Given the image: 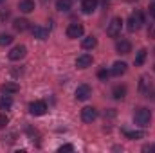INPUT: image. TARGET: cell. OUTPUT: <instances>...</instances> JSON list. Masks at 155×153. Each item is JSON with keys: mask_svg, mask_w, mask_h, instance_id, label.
<instances>
[{"mask_svg": "<svg viewBox=\"0 0 155 153\" xmlns=\"http://www.w3.org/2000/svg\"><path fill=\"white\" fill-rule=\"evenodd\" d=\"M112 96H114V99H124V96H126V86H124V85H117L116 88H114V92H112Z\"/></svg>", "mask_w": 155, "mask_h": 153, "instance_id": "obj_19", "label": "cell"}, {"mask_svg": "<svg viewBox=\"0 0 155 153\" xmlns=\"http://www.w3.org/2000/svg\"><path fill=\"white\" fill-rule=\"evenodd\" d=\"M71 7H72V0H58L56 2V9L61 11V13L71 11Z\"/></svg>", "mask_w": 155, "mask_h": 153, "instance_id": "obj_17", "label": "cell"}, {"mask_svg": "<svg viewBox=\"0 0 155 153\" xmlns=\"http://www.w3.org/2000/svg\"><path fill=\"white\" fill-rule=\"evenodd\" d=\"M97 119V110L92 108V106H87L81 110V121L83 122H94Z\"/></svg>", "mask_w": 155, "mask_h": 153, "instance_id": "obj_7", "label": "cell"}, {"mask_svg": "<svg viewBox=\"0 0 155 153\" xmlns=\"http://www.w3.org/2000/svg\"><path fill=\"white\" fill-rule=\"evenodd\" d=\"M134 121H135V124H139L141 128H146V126L150 124V121H152V112H150L148 108L141 106V108L135 110V114H134Z\"/></svg>", "mask_w": 155, "mask_h": 153, "instance_id": "obj_1", "label": "cell"}, {"mask_svg": "<svg viewBox=\"0 0 155 153\" xmlns=\"http://www.w3.org/2000/svg\"><path fill=\"white\" fill-rule=\"evenodd\" d=\"M90 65H92V56H90V54H81V56H78V60H76L78 69H87V67H90Z\"/></svg>", "mask_w": 155, "mask_h": 153, "instance_id": "obj_11", "label": "cell"}, {"mask_svg": "<svg viewBox=\"0 0 155 153\" xmlns=\"http://www.w3.org/2000/svg\"><path fill=\"white\" fill-rule=\"evenodd\" d=\"M146 54H148V50H146V49H141V50L137 52V56H135V67H141V65L144 63Z\"/></svg>", "mask_w": 155, "mask_h": 153, "instance_id": "obj_21", "label": "cell"}, {"mask_svg": "<svg viewBox=\"0 0 155 153\" xmlns=\"http://www.w3.org/2000/svg\"><path fill=\"white\" fill-rule=\"evenodd\" d=\"M150 15L155 18V4H152V5H150Z\"/></svg>", "mask_w": 155, "mask_h": 153, "instance_id": "obj_29", "label": "cell"}, {"mask_svg": "<svg viewBox=\"0 0 155 153\" xmlns=\"http://www.w3.org/2000/svg\"><path fill=\"white\" fill-rule=\"evenodd\" d=\"M11 106H13V99H11L9 96L0 99V110H9Z\"/></svg>", "mask_w": 155, "mask_h": 153, "instance_id": "obj_22", "label": "cell"}, {"mask_svg": "<svg viewBox=\"0 0 155 153\" xmlns=\"http://www.w3.org/2000/svg\"><path fill=\"white\" fill-rule=\"evenodd\" d=\"M124 135L128 137V139H143V132H128V130H124Z\"/></svg>", "mask_w": 155, "mask_h": 153, "instance_id": "obj_24", "label": "cell"}, {"mask_svg": "<svg viewBox=\"0 0 155 153\" xmlns=\"http://www.w3.org/2000/svg\"><path fill=\"white\" fill-rule=\"evenodd\" d=\"M31 33H33V38H36V40H47L49 38V29H45V27H41V25H35V27L31 29Z\"/></svg>", "mask_w": 155, "mask_h": 153, "instance_id": "obj_9", "label": "cell"}, {"mask_svg": "<svg viewBox=\"0 0 155 153\" xmlns=\"http://www.w3.org/2000/svg\"><path fill=\"white\" fill-rule=\"evenodd\" d=\"M13 27H15V31L24 33V31H27V29H29V22H27L25 18H16V20H15V24H13Z\"/></svg>", "mask_w": 155, "mask_h": 153, "instance_id": "obj_15", "label": "cell"}, {"mask_svg": "<svg viewBox=\"0 0 155 153\" xmlns=\"http://www.w3.org/2000/svg\"><path fill=\"white\" fill-rule=\"evenodd\" d=\"M108 76H110V72H108V70H105V69L97 72V77H99V79H107Z\"/></svg>", "mask_w": 155, "mask_h": 153, "instance_id": "obj_26", "label": "cell"}, {"mask_svg": "<svg viewBox=\"0 0 155 153\" xmlns=\"http://www.w3.org/2000/svg\"><path fill=\"white\" fill-rule=\"evenodd\" d=\"M152 150H153V151H155V146H153V148H152Z\"/></svg>", "mask_w": 155, "mask_h": 153, "instance_id": "obj_30", "label": "cell"}, {"mask_svg": "<svg viewBox=\"0 0 155 153\" xmlns=\"http://www.w3.org/2000/svg\"><path fill=\"white\" fill-rule=\"evenodd\" d=\"M139 90H141L146 97H150V94H152V83L148 81V77L146 76L141 77V81H139Z\"/></svg>", "mask_w": 155, "mask_h": 153, "instance_id": "obj_13", "label": "cell"}, {"mask_svg": "<svg viewBox=\"0 0 155 153\" xmlns=\"http://www.w3.org/2000/svg\"><path fill=\"white\" fill-rule=\"evenodd\" d=\"M96 45H97V40L94 38V36H87V38H83V41H81V47H83V49H87V50L94 49Z\"/></svg>", "mask_w": 155, "mask_h": 153, "instance_id": "obj_18", "label": "cell"}, {"mask_svg": "<svg viewBox=\"0 0 155 153\" xmlns=\"http://www.w3.org/2000/svg\"><path fill=\"white\" fill-rule=\"evenodd\" d=\"M144 24V18H143V13H132L130 15V18H128V22H126V27H128V31L130 33H135V31H139L141 29V25Z\"/></svg>", "mask_w": 155, "mask_h": 153, "instance_id": "obj_2", "label": "cell"}, {"mask_svg": "<svg viewBox=\"0 0 155 153\" xmlns=\"http://www.w3.org/2000/svg\"><path fill=\"white\" fill-rule=\"evenodd\" d=\"M9 16V11H2L0 13V20H4V18H7Z\"/></svg>", "mask_w": 155, "mask_h": 153, "instance_id": "obj_28", "label": "cell"}, {"mask_svg": "<svg viewBox=\"0 0 155 153\" xmlns=\"http://www.w3.org/2000/svg\"><path fill=\"white\" fill-rule=\"evenodd\" d=\"M96 7H97V0H83V4H81V11L85 15H92L96 11Z\"/></svg>", "mask_w": 155, "mask_h": 153, "instance_id": "obj_12", "label": "cell"}, {"mask_svg": "<svg viewBox=\"0 0 155 153\" xmlns=\"http://www.w3.org/2000/svg\"><path fill=\"white\" fill-rule=\"evenodd\" d=\"M2 90H4L5 94H16V92L20 90V86H18L16 83H4V85H2Z\"/></svg>", "mask_w": 155, "mask_h": 153, "instance_id": "obj_20", "label": "cell"}, {"mask_svg": "<svg viewBox=\"0 0 155 153\" xmlns=\"http://www.w3.org/2000/svg\"><path fill=\"white\" fill-rule=\"evenodd\" d=\"M43 2H47V0H43Z\"/></svg>", "mask_w": 155, "mask_h": 153, "instance_id": "obj_31", "label": "cell"}, {"mask_svg": "<svg viewBox=\"0 0 155 153\" xmlns=\"http://www.w3.org/2000/svg\"><path fill=\"white\" fill-rule=\"evenodd\" d=\"M116 49H117V52H121V54H128V52H132V43L128 40H119L116 43Z\"/></svg>", "mask_w": 155, "mask_h": 153, "instance_id": "obj_14", "label": "cell"}, {"mask_svg": "<svg viewBox=\"0 0 155 153\" xmlns=\"http://www.w3.org/2000/svg\"><path fill=\"white\" fill-rule=\"evenodd\" d=\"M126 69H128V65H126L124 61H116V63L112 65V69H110V74H112V76H123V74L126 72Z\"/></svg>", "mask_w": 155, "mask_h": 153, "instance_id": "obj_10", "label": "cell"}, {"mask_svg": "<svg viewBox=\"0 0 155 153\" xmlns=\"http://www.w3.org/2000/svg\"><path fill=\"white\" fill-rule=\"evenodd\" d=\"M0 2H4V0H0Z\"/></svg>", "mask_w": 155, "mask_h": 153, "instance_id": "obj_32", "label": "cell"}, {"mask_svg": "<svg viewBox=\"0 0 155 153\" xmlns=\"http://www.w3.org/2000/svg\"><path fill=\"white\" fill-rule=\"evenodd\" d=\"M123 20L116 16V18H112V22L108 24V27H107V34L110 36V38H117L119 34H121V29H123Z\"/></svg>", "mask_w": 155, "mask_h": 153, "instance_id": "obj_3", "label": "cell"}, {"mask_svg": "<svg viewBox=\"0 0 155 153\" xmlns=\"http://www.w3.org/2000/svg\"><path fill=\"white\" fill-rule=\"evenodd\" d=\"M60 151L63 153V151H74V146L72 144H63L61 148H60Z\"/></svg>", "mask_w": 155, "mask_h": 153, "instance_id": "obj_27", "label": "cell"}, {"mask_svg": "<svg viewBox=\"0 0 155 153\" xmlns=\"http://www.w3.org/2000/svg\"><path fill=\"white\" fill-rule=\"evenodd\" d=\"M18 9L22 13H31V11H35V2L33 0H20L18 2Z\"/></svg>", "mask_w": 155, "mask_h": 153, "instance_id": "obj_16", "label": "cell"}, {"mask_svg": "<svg viewBox=\"0 0 155 153\" xmlns=\"http://www.w3.org/2000/svg\"><path fill=\"white\" fill-rule=\"evenodd\" d=\"M7 124H9V117L5 114H0V130H4Z\"/></svg>", "mask_w": 155, "mask_h": 153, "instance_id": "obj_25", "label": "cell"}, {"mask_svg": "<svg viewBox=\"0 0 155 153\" xmlns=\"http://www.w3.org/2000/svg\"><path fill=\"white\" fill-rule=\"evenodd\" d=\"M29 112H31L33 115H36V117L43 115L45 112H47V105H45V101H33V103L29 105Z\"/></svg>", "mask_w": 155, "mask_h": 153, "instance_id": "obj_6", "label": "cell"}, {"mask_svg": "<svg viewBox=\"0 0 155 153\" xmlns=\"http://www.w3.org/2000/svg\"><path fill=\"white\" fill-rule=\"evenodd\" d=\"M83 33H85V29H83V25H81V24H71V25L67 27V36H69L71 40L81 38V36H83Z\"/></svg>", "mask_w": 155, "mask_h": 153, "instance_id": "obj_5", "label": "cell"}, {"mask_svg": "<svg viewBox=\"0 0 155 153\" xmlns=\"http://www.w3.org/2000/svg\"><path fill=\"white\" fill-rule=\"evenodd\" d=\"M11 43H13V36L11 34H0V47L11 45Z\"/></svg>", "mask_w": 155, "mask_h": 153, "instance_id": "obj_23", "label": "cell"}, {"mask_svg": "<svg viewBox=\"0 0 155 153\" xmlns=\"http://www.w3.org/2000/svg\"><path fill=\"white\" fill-rule=\"evenodd\" d=\"M25 54H27L25 45H16V47H13V49L9 50V60H11V61H18V60H22V58H25Z\"/></svg>", "mask_w": 155, "mask_h": 153, "instance_id": "obj_4", "label": "cell"}, {"mask_svg": "<svg viewBox=\"0 0 155 153\" xmlns=\"http://www.w3.org/2000/svg\"><path fill=\"white\" fill-rule=\"evenodd\" d=\"M90 96H92V90H90L88 85H79L76 88V99L78 101H87Z\"/></svg>", "mask_w": 155, "mask_h": 153, "instance_id": "obj_8", "label": "cell"}]
</instances>
